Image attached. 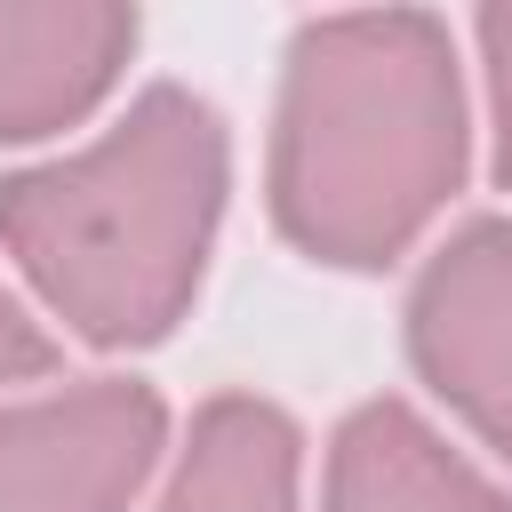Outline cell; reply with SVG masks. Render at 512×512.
Returning a JSON list of instances; mask_svg holds the SVG:
<instances>
[{
	"label": "cell",
	"mask_w": 512,
	"mask_h": 512,
	"mask_svg": "<svg viewBox=\"0 0 512 512\" xmlns=\"http://www.w3.org/2000/svg\"><path fill=\"white\" fill-rule=\"evenodd\" d=\"M464 168V64L432 8H344L288 32L264 200L296 256L328 272L400 264L464 192Z\"/></svg>",
	"instance_id": "6da1fadb"
},
{
	"label": "cell",
	"mask_w": 512,
	"mask_h": 512,
	"mask_svg": "<svg viewBox=\"0 0 512 512\" xmlns=\"http://www.w3.org/2000/svg\"><path fill=\"white\" fill-rule=\"evenodd\" d=\"M304 432L264 392H216L192 408V432L160 480L152 512H304Z\"/></svg>",
	"instance_id": "52a82bcc"
},
{
	"label": "cell",
	"mask_w": 512,
	"mask_h": 512,
	"mask_svg": "<svg viewBox=\"0 0 512 512\" xmlns=\"http://www.w3.org/2000/svg\"><path fill=\"white\" fill-rule=\"evenodd\" d=\"M136 32L120 0H0V144L80 128L120 88Z\"/></svg>",
	"instance_id": "5b68a950"
},
{
	"label": "cell",
	"mask_w": 512,
	"mask_h": 512,
	"mask_svg": "<svg viewBox=\"0 0 512 512\" xmlns=\"http://www.w3.org/2000/svg\"><path fill=\"white\" fill-rule=\"evenodd\" d=\"M480 80H488V176L512 192V0H488L472 16Z\"/></svg>",
	"instance_id": "ba28073f"
},
{
	"label": "cell",
	"mask_w": 512,
	"mask_h": 512,
	"mask_svg": "<svg viewBox=\"0 0 512 512\" xmlns=\"http://www.w3.org/2000/svg\"><path fill=\"white\" fill-rule=\"evenodd\" d=\"M224 200V112L184 80H152L96 144L0 176V248L64 336L144 352L192 312Z\"/></svg>",
	"instance_id": "7a4b0ae2"
},
{
	"label": "cell",
	"mask_w": 512,
	"mask_h": 512,
	"mask_svg": "<svg viewBox=\"0 0 512 512\" xmlns=\"http://www.w3.org/2000/svg\"><path fill=\"white\" fill-rule=\"evenodd\" d=\"M400 344L424 392L512 464V216H472L424 256Z\"/></svg>",
	"instance_id": "277c9868"
},
{
	"label": "cell",
	"mask_w": 512,
	"mask_h": 512,
	"mask_svg": "<svg viewBox=\"0 0 512 512\" xmlns=\"http://www.w3.org/2000/svg\"><path fill=\"white\" fill-rule=\"evenodd\" d=\"M168 456V400L88 376L0 408V512H128Z\"/></svg>",
	"instance_id": "3957f363"
},
{
	"label": "cell",
	"mask_w": 512,
	"mask_h": 512,
	"mask_svg": "<svg viewBox=\"0 0 512 512\" xmlns=\"http://www.w3.org/2000/svg\"><path fill=\"white\" fill-rule=\"evenodd\" d=\"M64 344L32 320V304L0 280V384H32V376H56Z\"/></svg>",
	"instance_id": "9c48e42d"
},
{
	"label": "cell",
	"mask_w": 512,
	"mask_h": 512,
	"mask_svg": "<svg viewBox=\"0 0 512 512\" xmlns=\"http://www.w3.org/2000/svg\"><path fill=\"white\" fill-rule=\"evenodd\" d=\"M320 512H512V488L488 480L432 416L376 392L328 432Z\"/></svg>",
	"instance_id": "8992f818"
}]
</instances>
